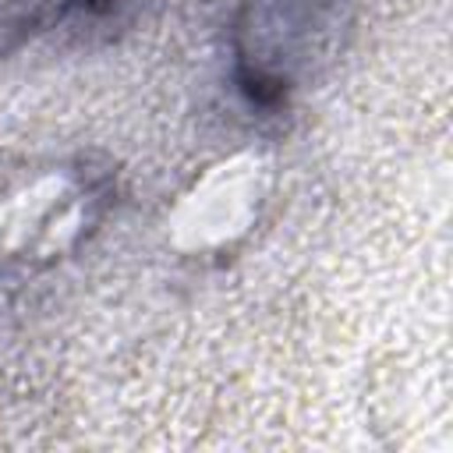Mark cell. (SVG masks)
<instances>
[{
	"label": "cell",
	"instance_id": "cell-1",
	"mask_svg": "<svg viewBox=\"0 0 453 453\" xmlns=\"http://www.w3.org/2000/svg\"><path fill=\"white\" fill-rule=\"evenodd\" d=\"M357 0H244L234 21V74L258 106L315 81L347 46Z\"/></svg>",
	"mask_w": 453,
	"mask_h": 453
}]
</instances>
